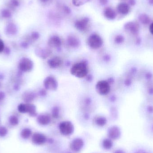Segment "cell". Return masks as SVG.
Returning <instances> with one entry per match:
<instances>
[{"label": "cell", "instance_id": "2", "mask_svg": "<svg viewBox=\"0 0 153 153\" xmlns=\"http://www.w3.org/2000/svg\"><path fill=\"white\" fill-rule=\"evenodd\" d=\"M144 63L140 59L133 58L128 60L125 65L124 74L132 77L138 82V78Z\"/></svg>", "mask_w": 153, "mask_h": 153}, {"label": "cell", "instance_id": "26", "mask_svg": "<svg viewBox=\"0 0 153 153\" xmlns=\"http://www.w3.org/2000/svg\"><path fill=\"white\" fill-rule=\"evenodd\" d=\"M51 77L48 78L47 81L46 80L45 82V84H48L47 86L48 87V89H53L55 87L56 88V82Z\"/></svg>", "mask_w": 153, "mask_h": 153}, {"label": "cell", "instance_id": "1", "mask_svg": "<svg viewBox=\"0 0 153 153\" xmlns=\"http://www.w3.org/2000/svg\"><path fill=\"white\" fill-rule=\"evenodd\" d=\"M134 55H140L146 52L145 38L140 34L131 35V38L127 39L126 47Z\"/></svg>", "mask_w": 153, "mask_h": 153}, {"label": "cell", "instance_id": "13", "mask_svg": "<svg viewBox=\"0 0 153 153\" xmlns=\"http://www.w3.org/2000/svg\"><path fill=\"white\" fill-rule=\"evenodd\" d=\"M86 67L84 63H79L75 65L73 67L72 73L78 77H83L86 74Z\"/></svg>", "mask_w": 153, "mask_h": 153}, {"label": "cell", "instance_id": "42", "mask_svg": "<svg viewBox=\"0 0 153 153\" xmlns=\"http://www.w3.org/2000/svg\"><path fill=\"white\" fill-rule=\"evenodd\" d=\"M19 85H14V89H15V90H19Z\"/></svg>", "mask_w": 153, "mask_h": 153}, {"label": "cell", "instance_id": "25", "mask_svg": "<svg viewBox=\"0 0 153 153\" xmlns=\"http://www.w3.org/2000/svg\"><path fill=\"white\" fill-rule=\"evenodd\" d=\"M21 136L23 139H28L30 136H32V132L30 128H24L21 131Z\"/></svg>", "mask_w": 153, "mask_h": 153}, {"label": "cell", "instance_id": "20", "mask_svg": "<svg viewBox=\"0 0 153 153\" xmlns=\"http://www.w3.org/2000/svg\"><path fill=\"white\" fill-rule=\"evenodd\" d=\"M101 146L104 150L106 151L110 150L113 146L112 140L109 138H104L102 141Z\"/></svg>", "mask_w": 153, "mask_h": 153}, {"label": "cell", "instance_id": "23", "mask_svg": "<svg viewBox=\"0 0 153 153\" xmlns=\"http://www.w3.org/2000/svg\"><path fill=\"white\" fill-rule=\"evenodd\" d=\"M138 19L140 22L144 25H148L150 24L151 22V19L150 17L145 13H142L139 15Z\"/></svg>", "mask_w": 153, "mask_h": 153}, {"label": "cell", "instance_id": "15", "mask_svg": "<svg viewBox=\"0 0 153 153\" xmlns=\"http://www.w3.org/2000/svg\"><path fill=\"white\" fill-rule=\"evenodd\" d=\"M90 45L94 48H99L102 44L101 38L97 34H93L90 36L89 39Z\"/></svg>", "mask_w": 153, "mask_h": 153}, {"label": "cell", "instance_id": "21", "mask_svg": "<svg viewBox=\"0 0 153 153\" xmlns=\"http://www.w3.org/2000/svg\"><path fill=\"white\" fill-rule=\"evenodd\" d=\"M145 43L146 50L153 52V35L151 34L150 36L145 38Z\"/></svg>", "mask_w": 153, "mask_h": 153}, {"label": "cell", "instance_id": "40", "mask_svg": "<svg viewBox=\"0 0 153 153\" xmlns=\"http://www.w3.org/2000/svg\"><path fill=\"white\" fill-rule=\"evenodd\" d=\"M52 1V0H40V1L43 4H48Z\"/></svg>", "mask_w": 153, "mask_h": 153}, {"label": "cell", "instance_id": "41", "mask_svg": "<svg viewBox=\"0 0 153 153\" xmlns=\"http://www.w3.org/2000/svg\"><path fill=\"white\" fill-rule=\"evenodd\" d=\"M114 153H125L123 151L121 150H117Z\"/></svg>", "mask_w": 153, "mask_h": 153}, {"label": "cell", "instance_id": "22", "mask_svg": "<svg viewBox=\"0 0 153 153\" xmlns=\"http://www.w3.org/2000/svg\"><path fill=\"white\" fill-rule=\"evenodd\" d=\"M37 121L40 125L46 126L50 123V118L47 115H40L38 117Z\"/></svg>", "mask_w": 153, "mask_h": 153}, {"label": "cell", "instance_id": "17", "mask_svg": "<svg viewBox=\"0 0 153 153\" xmlns=\"http://www.w3.org/2000/svg\"><path fill=\"white\" fill-rule=\"evenodd\" d=\"M117 10L119 13L122 15H126L129 13L130 7L129 5L126 3H120L118 4Z\"/></svg>", "mask_w": 153, "mask_h": 153}, {"label": "cell", "instance_id": "33", "mask_svg": "<svg viewBox=\"0 0 153 153\" xmlns=\"http://www.w3.org/2000/svg\"><path fill=\"white\" fill-rule=\"evenodd\" d=\"M4 46L3 41L0 39V53H2L4 50Z\"/></svg>", "mask_w": 153, "mask_h": 153}, {"label": "cell", "instance_id": "34", "mask_svg": "<svg viewBox=\"0 0 153 153\" xmlns=\"http://www.w3.org/2000/svg\"><path fill=\"white\" fill-rule=\"evenodd\" d=\"M32 38L34 39H37L39 38V35L38 33L37 32H34V33H32Z\"/></svg>", "mask_w": 153, "mask_h": 153}, {"label": "cell", "instance_id": "43", "mask_svg": "<svg viewBox=\"0 0 153 153\" xmlns=\"http://www.w3.org/2000/svg\"><path fill=\"white\" fill-rule=\"evenodd\" d=\"M149 3L151 5H153V0H149Z\"/></svg>", "mask_w": 153, "mask_h": 153}, {"label": "cell", "instance_id": "8", "mask_svg": "<svg viewBox=\"0 0 153 153\" xmlns=\"http://www.w3.org/2000/svg\"><path fill=\"white\" fill-rule=\"evenodd\" d=\"M59 130L62 135L69 136L73 133L74 131V126L69 121L62 122L59 126Z\"/></svg>", "mask_w": 153, "mask_h": 153}, {"label": "cell", "instance_id": "10", "mask_svg": "<svg viewBox=\"0 0 153 153\" xmlns=\"http://www.w3.org/2000/svg\"><path fill=\"white\" fill-rule=\"evenodd\" d=\"M90 20L88 17H84L75 22L74 26L76 29L81 31L87 30L90 25Z\"/></svg>", "mask_w": 153, "mask_h": 153}, {"label": "cell", "instance_id": "19", "mask_svg": "<svg viewBox=\"0 0 153 153\" xmlns=\"http://www.w3.org/2000/svg\"><path fill=\"white\" fill-rule=\"evenodd\" d=\"M99 92L101 94H105L108 93L110 91V86L108 83L102 81L98 83L97 86Z\"/></svg>", "mask_w": 153, "mask_h": 153}, {"label": "cell", "instance_id": "11", "mask_svg": "<svg viewBox=\"0 0 153 153\" xmlns=\"http://www.w3.org/2000/svg\"><path fill=\"white\" fill-rule=\"evenodd\" d=\"M125 29L128 31L131 35H137L140 32V26L136 22H127L124 26Z\"/></svg>", "mask_w": 153, "mask_h": 153}, {"label": "cell", "instance_id": "45", "mask_svg": "<svg viewBox=\"0 0 153 153\" xmlns=\"http://www.w3.org/2000/svg\"><path fill=\"white\" fill-rule=\"evenodd\" d=\"M0 87H1V84H0Z\"/></svg>", "mask_w": 153, "mask_h": 153}, {"label": "cell", "instance_id": "44", "mask_svg": "<svg viewBox=\"0 0 153 153\" xmlns=\"http://www.w3.org/2000/svg\"><path fill=\"white\" fill-rule=\"evenodd\" d=\"M138 153H145L143 152H138Z\"/></svg>", "mask_w": 153, "mask_h": 153}, {"label": "cell", "instance_id": "27", "mask_svg": "<svg viewBox=\"0 0 153 153\" xmlns=\"http://www.w3.org/2000/svg\"><path fill=\"white\" fill-rule=\"evenodd\" d=\"M49 42L51 45L54 46H58L61 44V40L57 36H53L49 40Z\"/></svg>", "mask_w": 153, "mask_h": 153}, {"label": "cell", "instance_id": "18", "mask_svg": "<svg viewBox=\"0 0 153 153\" xmlns=\"http://www.w3.org/2000/svg\"><path fill=\"white\" fill-rule=\"evenodd\" d=\"M104 17L109 20H114L117 17V13L111 7H107L103 11Z\"/></svg>", "mask_w": 153, "mask_h": 153}, {"label": "cell", "instance_id": "31", "mask_svg": "<svg viewBox=\"0 0 153 153\" xmlns=\"http://www.w3.org/2000/svg\"><path fill=\"white\" fill-rule=\"evenodd\" d=\"M106 120L105 119L101 117L100 118L96 120V124L98 126H102L106 124Z\"/></svg>", "mask_w": 153, "mask_h": 153}, {"label": "cell", "instance_id": "7", "mask_svg": "<svg viewBox=\"0 0 153 153\" xmlns=\"http://www.w3.org/2000/svg\"><path fill=\"white\" fill-rule=\"evenodd\" d=\"M19 112L22 113H28L30 116H35L36 115V108L35 105L30 103H21L18 106Z\"/></svg>", "mask_w": 153, "mask_h": 153}, {"label": "cell", "instance_id": "16", "mask_svg": "<svg viewBox=\"0 0 153 153\" xmlns=\"http://www.w3.org/2000/svg\"><path fill=\"white\" fill-rule=\"evenodd\" d=\"M120 129L117 127L114 126L110 128L108 131V138L111 140H117L120 136Z\"/></svg>", "mask_w": 153, "mask_h": 153}, {"label": "cell", "instance_id": "30", "mask_svg": "<svg viewBox=\"0 0 153 153\" xmlns=\"http://www.w3.org/2000/svg\"><path fill=\"white\" fill-rule=\"evenodd\" d=\"M8 131L7 128L4 126L0 127V137H4L7 135Z\"/></svg>", "mask_w": 153, "mask_h": 153}, {"label": "cell", "instance_id": "46", "mask_svg": "<svg viewBox=\"0 0 153 153\" xmlns=\"http://www.w3.org/2000/svg\"></svg>", "mask_w": 153, "mask_h": 153}, {"label": "cell", "instance_id": "38", "mask_svg": "<svg viewBox=\"0 0 153 153\" xmlns=\"http://www.w3.org/2000/svg\"><path fill=\"white\" fill-rule=\"evenodd\" d=\"M128 3L130 5H134L136 4L135 0H129L128 1Z\"/></svg>", "mask_w": 153, "mask_h": 153}, {"label": "cell", "instance_id": "4", "mask_svg": "<svg viewBox=\"0 0 153 153\" xmlns=\"http://www.w3.org/2000/svg\"><path fill=\"white\" fill-rule=\"evenodd\" d=\"M137 81L140 85L153 82V65L144 63Z\"/></svg>", "mask_w": 153, "mask_h": 153}, {"label": "cell", "instance_id": "36", "mask_svg": "<svg viewBox=\"0 0 153 153\" xmlns=\"http://www.w3.org/2000/svg\"><path fill=\"white\" fill-rule=\"evenodd\" d=\"M108 1L109 0H99V2L101 5H105L108 4Z\"/></svg>", "mask_w": 153, "mask_h": 153}, {"label": "cell", "instance_id": "32", "mask_svg": "<svg viewBox=\"0 0 153 153\" xmlns=\"http://www.w3.org/2000/svg\"><path fill=\"white\" fill-rule=\"evenodd\" d=\"M62 10L63 12L65 14H70L71 12V10L68 6H63L62 7Z\"/></svg>", "mask_w": 153, "mask_h": 153}, {"label": "cell", "instance_id": "12", "mask_svg": "<svg viewBox=\"0 0 153 153\" xmlns=\"http://www.w3.org/2000/svg\"><path fill=\"white\" fill-rule=\"evenodd\" d=\"M84 146V142L81 138H74L70 143L71 150L74 152H78L82 151Z\"/></svg>", "mask_w": 153, "mask_h": 153}, {"label": "cell", "instance_id": "6", "mask_svg": "<svg viewBox=\"0 0 153 153\" xmlns=\"http://www.w3.org/2000/svg\"><path fill=\"white\" fill-rule=\"evenodd\" d=\"M140 86L143 99L153 101V82L141 85Z\"/></svg>", "mask_w": 153, "mask_h": 153}, {"label": "cell", "instance_id": "14", "mask_svg": "<svg viewBox=\"0 0 153 153\" xmlns=\"http://www.w3.org/2000/svg\"><path fill=\"white\" fill-rule=\"evenodd\" d=\"M46 136L44 134L40 133H36L31 136V141L36 145H42L47 142Z\"/></svg>", "mask_w": 153, "mask_h": 153}, {"label": "cell", "instance_id": "29", "mask_svg": "<svg viewBox=\"0 0 153 153\" xmlns=\"http://www.w3.org/2000/svg\"><path fill=\"white\" fill-rule=\"evenodd\" d=\"M72 1L74 6L78 7V6L83 5L85 4L91 0H72Z\"/></svg>", "mask_w": 153, "mask_h": 153}, {"label": "cell", "instance_id": "39", "mask_svg": "<svg viewBox=\"0 0 153 153\" xmlns=\"http://www.w3.org/2000/svg\"><path fill=\"white\" fill-rule=\"evenodd\" d=\"M4 51H5V53L6 54H10V49L9 48H5V50H4Z\"/></svg>", "mask_w": 153, "mask_h": 153}, {"label": "cell", "instance_id": "37", "mask_svg": "<svg viewBox=\"0 0 153 153\" xmlns=\"http://www.w3.org/2000/svg\"><path fill=\"white\" fill-rule=\"evenodd\" d=\"M149 31L151 34L153 35V22L149 26Z\"/></svg>", "mask_w": 153, "mask_h": 153}, {"label": "cell", "instance_id": "9", "mask_svg": "<svg viewBox=\"0 0 153 153\" xmlns=\"http://www.w3.org/2000/svg\"><path fill=\"white\" fill-rule=\"evenodd\" d=\"M33 68V63L31 60L28 58H22L19 62V68L21 71L28 72Z\"/></svg>", "mask_w": 153, "mask_h": 153}, {"label": "cell", "instance_id": "5", "mask_svg": "<svg viewBox=\"0 0 153 153\" xmlns=\"http://www.w3.org/2000/svg\"><path fill=\"white\" fill-rule=\"evenodd\" d=\"M140 115L147 120L153 118V101L143 99L138 106Z\"/></svg>", "mask_w": 153, "mask_h": 153}, {"label": "cell", "instance_id": "24", "mask_svg": "<svg viewBox=\"0 0 153 153\" xmlns=\"http://www.w3.org/2000/svg\"><path fill=\"white\" fill-rule=\"evenodd\" d=\"M34 98V94L30 92H26L22 95V99L26 103H29L33 100Z\"/></svg>", "mask_w": 153, "mask_h": 153}, {"label": "cell", "instance_id": "3", "mask_svg": "<svg viewBox=\"0 0 153 153\" xmlns=\"http://www.w3.org/2000/svg\"><path fill=\"white\" fill-rule=\"evenodd\" d=\"M139 85L135 79L123 74L119 80L120 91L126 94H131L137 91Z\"/></svg>", "mask_w": 153, "mask_h": 153}, {"label": "cell", "instance_id": "35", "mask_svg": "<svg viewBox=\"0 0 153 153\" xmlns=\"http://www.w3.org/2000/svg\"><path fill=\"white\" fill-rule=\"evenodd\" d=\"M5 94L4 92L0 91V101H2L5 98Z\"/></svg>", "mask_w": 153, "mask_h": 153}, {"label": "cell", "instance_id": "28", "mask_svg": "<svg viewBox=\"0 0 153 153\" xmlns=\"http://www.w3.org/2000/svg\"><path fill=\"white\" fill-rule=\"evenodd\" d=\"M9 123L12 126H16L18 125L19 120L18 118L15 116H11L9 118Z\"/></svg>", "mask_w": 153, "mask_h": 153}]
</instances>
